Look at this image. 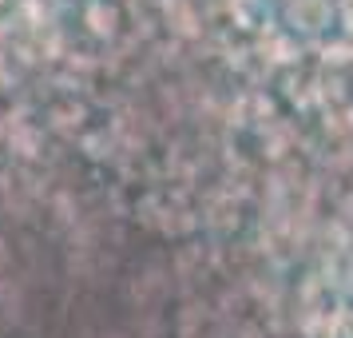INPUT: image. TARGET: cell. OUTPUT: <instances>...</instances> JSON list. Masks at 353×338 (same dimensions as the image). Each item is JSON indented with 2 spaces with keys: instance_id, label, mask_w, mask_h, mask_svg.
Segmentation results:
<instances>
[{
  "instance_id": "2",
  "label": "cell",
  "mask_w": 353,
  "mask_h": 338,
  "mask_svg": "<svg viewBox=\"0 0 353 338\" xmlns=\"http://www.w3.org/2000/svg\"><path fill=\"white\" fill-rule=\"evenodd\" d=\"M341 17H345V24L353 28V0H341Z\"/></svg>"
},
{
  "instance_id": "1",
  "label": "cell",
  "mask_w": 353,
  "mask_h": 338,
  "mask_svg": "<svg viewBox=\"0 0 353 338\" xmlns=\"http://www.w3.org/2000/svg\"><path fill=\"white\" fill-rule=\"evenodd\" d=\"M290 17L305 32H321L330 24V0H290Z\"/></svg>"
}]
</instances>
